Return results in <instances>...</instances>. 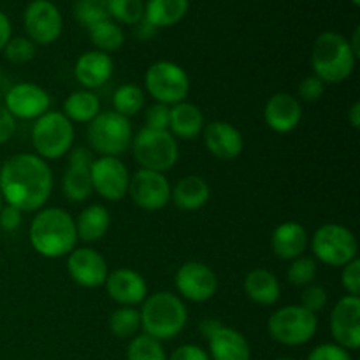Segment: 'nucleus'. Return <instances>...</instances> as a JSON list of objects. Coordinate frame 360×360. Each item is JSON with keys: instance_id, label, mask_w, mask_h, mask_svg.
<instances>
[{"instance_id": "nucleus-33", "label": "nucleus", "mask_w": 360, "mask_h": 360, "mask_svg": "<svg viewBox=\"0 0 360 360\" xmlns=\"http://www.w3.org/2000/svg\"><path fill=\"white\" fill-rule=\"evenodd\" d=\"M141 329L139 309L130 306H120L109 316V330L120 340H132Z\"/></svg>"}, {"instance_id": "nucleus-55", "label": "nucleus", "mask_w": 360, "mask_h": 360, "mask_svg": "<svg viewBox=\"0 0 360 360\" xmlns=\"http://www.w3.org/2000/svg\"><path fill=\"white\" fill-rule=\"evenodd\" d=\"M352 4H354V6H359L360 0H352Z\"/></svg>"}, {"instance_id": "nucleus-19", "label": "nucleus", "mask_w": 360, "mask_h": 360, "mask_svg": "<svg viewBox=\"0 0 360 360\" xmlns=\"http://www.w3.org/2000/svg\"><path fill=\"white\" fill-rule=\"evenodd\" d=\"M104 285L109 297L120 306L136 308L148 297V283L143 274L127 267L111 271Z\"/></svg>"}, {"instance_id": "nucleus-3", "label": "nucleus", "mask_w": 360, "mask_h": 360, "mask_svg": "<svg viewBox=\"0 0 360 360\" xmlns=\"http://www.w3.org/2000/svg\"><path fill=\"white\" fill-rule=\"evenodd\" d=\"M355 63L357 58L345 35L338 32H322L313 42V76L326 84H340L347 81L354 74Z\"/></svg>"}, {"instance_id": "nucleus-34", "label": "nucleus", "mask_w": 360, "mask_h": 360, "mask_svg": "<svg viewBox=\"0 0 360 360\" xmlns=\"http://www.w3.org/2000/svg\"><path fill=\"white\" fill-rule=\"evenodd\" d=\"M127 360H167V354L162 341L148 334H139L130 340L127 348Z\"/></svg>"}, {"instance_id": "nucleus-49", "label": "nucleus", "mask_w": 360, "mask_h": 360, "mask_svg": "<svg viewBox=\"0 0 360 360\" xmlns=\"http://www.w3.org/2000/svg\"><path fill=\"white\" fill-rule=\"evenodd\" d=\"M134 27H136V35L141 39V41H148V39H151L155 34H157V28H155L150 21L144 20V18L139 21V23L134 25Z\"/></svg>"}, {"instance_id": "nucleus-35", "label": "nucleus", "mask_w": 360, "mask_h": 360, "mask_svg": "<svg viewBox=\"0 0 360 360\" xmlns=\"http://www.w3.org/2000/svg\"><path fill=\"white\" fill-rule=\"evenodd\" d=\"M74 16L84 27L109 20V0H76Z\"/></svg>"}, {"instance_id": "nucleus-36", "label": "nucleus", "mask_w": 360, "mask_h": 360, "mask_svg": "<svg viewBox=\"0 0 360 360\" xmlns=\"http://www.w3.org/2000/svg\"><path fill=\"white\" fill-rule=\"evenodd\" d=\"M319 264L313 257L301 255L297 259H294L288 266L287 271V280L288 283H292L294 287H308V285L315 283L316 273H319Z\"/></svg>"}, {"instance_id": "nucleus-52", "label": "nucleus", "mask_w": 360, "mask_h": 360, "mask_svg": "<svg viewBox=\"0 0 360 360\" xmlns=\"http://www.w3.org/2000/svg\"><path fill=\"white\" fill-rule=\"evenodd\" d=\"M348 44H350V48H352V51H354L355 58H359V56H360V28L359 27L354 30L352 41H348Z\"/></svg>"}, {"instance_id": "nucleus-4", "label": "nucleus", "mask_w": 360, "mask_h": 360, "mask_svg": "<svg viewBox=\"0 0 360 360\" xmlns=\"http://www.w3.org/2000/svg\"><path fill=\"white\" fill-rule=\"evenodd\" d=\"M139 315L144 334L158 341H167L178 336L188 320L185 302L171 292H155L148 295Z\"/></svg>"}, {"instance_id": "nucleus-43", "label": "nucleus", "mask_w": 360, "mask_h": 360, "mask_svg": "<svg viewBox=\"0 0 360 360\" xmlns=\"http://www.w3.org/2000/svg\"><path fill=\"white\" fill-rule=\"evenodd\" d=\"M306 360H352V355L350 352L341 348L340 345L323 343L313 348Z\"/></svg>"}, {"instance_id": "nucleus-50", "label": "nucleus", "mask_w": 360, "mask_h": 360, "mask_svg": "<svg viewBox=\"0 0 360 360\" xmlns=\"http://www.w3.org/2000/svg\"><path fill=\"white\" fill-rule=\"evenodd\" d=\"M221 326H224V323H221L218 319H206L200 322L199 329H200V334H202L204 340H207V338L213 336V334L217 333Z\"/></svg>"}, {"instance_id": "nucleus-16", "label": "nucleus", "mask_w": 360, "mask_h": 360, "mask_svg": "<svg viewBox=\"0 0 360 360\" xmlns=\"http://www.w3.org/2000/svg\"><path fill=\"white\" fill-rule=\"evenodd\" d=\"M4 105L14 120H37L49 111L51 97L39 84L18 83L9 88Z\"/></svg>"}, {"instance_id": "nucleus-54", "label": "nucleus", "mask_w": 360, "mask_h": 360, "mask_svg": "<svg viewBox=\"0 0 360 360\" xmlns=\"http://www.w3.org/2000/svg\"><path fill=\"white\" fill-rule=\"evenodd\" d=\"M274 360H294V359H290V357H280V359H274Z\"/></svg>"}, {"instance_id": "nucleus-40", "label": "nucleus", "mask_w": 360, "mask_h": 360, "mask_svg": "<svg viewBox=\"0 0 360 360\" xmlns=\"http://www.w3.org/2000/svg\"><path fill=\"white\" fill-rule=\"evenodd\" d=\"M169 122H171V105L155 102V104L150 105V108L146 109V112H144L146 129L169 130Z\"/></svg>"}, {"instance_id": "nucleus-45", "label": "nucleus", "mask_w": 360, "mask_h": 360, "mask_svg": "<svg viewBox=\"0 0 360 360\" xmlns=\"http://www.w3.org/2000/svg\"><path fill=\"white\" fill-rule=\"evenodd\" d=\"M21 218H23V213H21L20 210L6 204V206L0 210V227L6 232L16 231L21 225Z\"/></svg>"}, {"instance_id": "nucleus-32", "label": "nucleus", "mask_w": 360, "mask_h": 360, "mask_svg": "<svg viewBox=\"0 0 360 360\" xmlns=\"http://www.w3.org/2000/svg\"><path fill=\"white\" fill-rule=\"evenodd\" d=\"M144 104H146V94L137 84H122L115 91V95H112V108H115V111L129 120L132 116L139 115L144 109Z\"/></svg>"}, {"instance_id": "nucleus-29", "label": "nucleus", "mask_w": 360, "mask_h": 360, "mask_svg": "<svg viewBox=\"0 0 360 360\" xmlns=\"http://www.w3.org/2000/svg\"><path fill=\"white\" fill-rule=\"evenodd\" d=\"M62 112L70 123H90L101 112V101L91 90H76L65 98Z\"/></svg>"}, {"instance_id": "nucleus-44", "label": "nucleus", "mask_w": 360, "mask_h": 360, "mask_svg": "<svg viewBox=\"0 0 360 360\" xmlns=\"http://www.w3.org/2000/svg\"><path fill=\"white\" fill-rule=\"evenodd\" d=\"M167 360H211L207 352L197 345H181L176 348Z\"/></svg>"}, {"instance_id": "nucleus-27", "label": "nucleus", "mask_w": 360, "mask_h": 360, "mask_svg": "<svg viewBox=\"0 0 360 360\" xmlns=\"http://www.w3.org/2000/svg\"><path fill=\"white\" fill-rule=\"evenodd\" d=\"M74 224H76L77 241L95 243L104 238L105 232L109 231L111 217L102 204H91L81 211Z\"/></svg>"}, {"instance_id": "nucleus-24", "label": "nucleus", "mask_w": 360, "mask_h": 360, "mask_svg": "<svg viewBox=\"0 0 360 360\" xmlns=\"http://www.w3.org/2000/svg\"><path fill=\"white\" fill-rule=\"evenodd\" d=\"M211 188L206 179L190 174L171 186V200L181 211H197L210 202Z\"/></svg>"}, {"instance_id": "nucleus-46", "label": "nucleus", "mask_w": 360, "mask_h": 360, "mask_svg": "<svg viewBox=\"0 0 360 360\" xmlns=\"http://www.w3.org/2000/svg\"><path fill=\"white\" fill-rule=\"evenodd\" d=\"M16 132V120L11 116L6 105L0 104V144H6Z\"/></svg>"}, {"instance_id": "nucleus-30", "label": "nucleus", "mask_w": 360, "mask_h": 360, "mask_svg": "<svg viewBox=\"0 0 360 360\" xmlns=\"http://www.w3.org/2000/svg\"><path fill=\"white\" fill-rule=\"evenodd\" d=\"M88 35H90L91 44L97 48V51L108 53V55L112 51H118L125 42V34H123L122 27L111 18L88 27Z\"/></svg>"}, {"instance_id": "nucleus-26", "label": "nucleus", "mask_w": 360, "mask_h": 360, "mask_svg": "<svg viewBox=\"0 0 360 360\" xmlns=\"http://www.w3.org/2000/svg\"><path fill=\"white\" fill-rule=\"evenodd\" d=\"M246 297L259 306H273L280 301L281 287L276 274L267 269L250 271L243 281Z\"/></svg>"}, {"instance_id": "nucleus-1", "label": "nucleus", "mask_w": 360, "mask_h": 360, "mask_svg": "<svg viewBox=\"0 0 360 360\" xmlns=\"http://www.w3.org/2000/svg\"><path fill=\"white\" fill-rule=\"evenodd\" d=\"M51 190V167L37 155H13L0 167V193L4 202L21 213L42 210L49 200Z\"/></svg>"}, {"instance_id": "nucleus-17", "label": "nucleus", "mask_w": 360, "mask_h": 360, "mask_svg": "<svg viewBox=\"0 0 360 360\" xmlns=\"http://www.w3.org/2000/svg\"><path fill=\"white\" fill-rule=\"evenodd\" d=\"M67 273L83 288L102 287L108 280V262L94 248H74L67 255Z\"/></svg>"}, {"instance_id": "nucleus-28", "label": "nucleus", "mask_w": 360, "mask_h": 360, "mask_svg": "<svg viewBox=\"0 0 360 360\" xmlns=\"http://www.w3.org/2000/svg\"><path fill=\"white\" fill-rule=\"evenodd\" d=\"M188 0H148L144 4V20L155 28L172 27L185 18Z\"/></svg>"}, {"instance_id": "nucleus-8", "label": "nucleus", "mask_w": 360, "mask_h": 360, "mask_svg": "<svg viewBox=\"0 0 360 360\" xmlns=\"http://www.w3.org/2000/svg\"><path fill=\"white\" fill-rule=\"evenodd\" d=\"M74 143V125L60 111H48L32 127V144L42 160H58Z\"/></svg>"}, {"instance_id": "nucleus-7", "label": "nucleus", "mask_w": 360, "mask_h": 360, "mask_svg": "<svg viewBox=\"0 0 360 360\" xmlns=\"http://www.w3.org/2000/svg\"><path fill=\"white\" fill-rule=\"evenodd\" d=\"M319 319L301 304L285 306L276 309L267 320V333L271 340L283 347H301L315 338Z\"/></svg>"}, {"instance_id": "nucleus-56", "label": "nucleus", "mask_w": 360, "mask_h": 360, "mask_svg": "<svg viewBox=\"0 0 360 360\" xmlns=\"http://www.w3.org/2000/svg\"><path fill=\"white\" fill-rule=\"evenodd\" d=\"M0 84H2V70H0Z\"/></svg>"}, {"instance_id": "nucleus-10", "label": "nucleus", "mask_w": 360, "mask_h": 360, "mask_svg": "<svg viewBox=\"0 0 360 360\" xmlns=\"http://www.w3.org/2000/svg\"><path fill=\"white\" fill-rule=\"evenodd\" d=\"M311 252L319 262L343 267L357 259L359 243L354 232L340 224H323L311 238Z\"/></svg>"}, {"instance_id": "nucleus-18", "label": "nucleus", "mask_w": 360, "mask_h": 360, "mask_svg": "<svg viewBox=\"0 0 360 360\" xmlns=\"http://www.w3.org/2000/svg\"><path fill=\"white\" fill-rule=\"evenodd\" d=\"M202 139L206 150L218 160H234L245 150L243 134L232 123L221 120L204 125Z\"/></svg>"}, {"instance_id": "nucleus-42", "label": "nucleus", "mask_w": 360, "mask_h": 360, "mask_svg": "<svg viewBox=\"0 0 360 360\" xmlns=\"http://www.w3.org/2000/svg\"><path fill=\"white\" fill-rule=\"evenodd\" d=\"M326 94V83L316 76H308L299 83L297 95L304 102H316Z\"/></svg>"}, {"instance_id": "nucleus-12", "label": "nucleus", "mask_w": 360, "mask_h": 360, "mask_svg": "<svg viewBox=\"0 0 360 360\" xmlns=\"http://www.w3.org/2000/svg\"><path fill=\"white\" fill-rule=\"evenodd\" d=\"M127 195L141 210L160 211L171 202V183L162 172L139 169L130 176Z\"/></svg>"}, {"instance_id": "nucleus-6", "label": "nucleus", "mask_w": 360, "mask_h": 360, "mask_svg": "<svg viewBox=\"0 0 360 360\" xmlns=\"http://www.w3.org/2000/svg\"><path fill=\"white\" fill-rule=\"evenodd\" d=\"M134 158L141 169L165 174L176 165L179 158L178 141L169 130L141 129L132 139Z\"/></svg>"}, {"instance_id": "nucleus-14", "label": "nucleus", "mask_w": 360, "mask_h": 360, "mask_svg": "<svg viewBox=\"0 0 360 360\" xmlns=\"http://www.w3.org/2000/svg\"><path fill=\"white\" fill-rule=\"evenodd\" d=\"M176 290L192 302H206L218 292V276L207 264L190 260L178 269L174 276Z\"/></svg>"}, {"instance_id": "nucleus-21", "label": "nucleus", "mask_w": 360, "mask_h": 360, "mask_svg": "<svg viewBox=\"0 0 360 360\" xmlns=\"http://www.w3.org/2000/svg\"><path fill=\"white\" fill-rule=\"evenodd\" d=\"M112 72H115L112 58L108 53L97 51V49L83 53L74 65V77L84 90L101 88L102 84L111 79Z\"/></svg>"}, {"instance_id": "nucleus-37", "label": "nucleus", "mask_w": 360, "mask_h": 360, "mask_svg": "<svg viewBox=\"0 0 360 360\" xmlns=\"http://www.w3.org/2000/svg\"><path fill=\"white\" fill-rule=\"evenodd\" d=\"M109 18L116 23L137 25L144 18L143 0H109Z\"/></svg>"}, {"instance_id": "nucleus-41", "label": "nucleus", "mask_w": 360, "mask_h": 360, "mask_svg": "<svg viewBox=\"0 0 360 360\" xmlns=\"http://www.w3.org/2000/svg\"><path fill=\"white\" fill-rule=\"evenodd\" d=\"M341 287L347 290V295L360 297V260L355 259L343 266L341 271Z\"/></svg>"}, {"instance_id": "nucleus-9", "label": "nucleus", "mask_w": 360, "mask_h": 360, "mask_svg": "<svg viewBox=\"0 0 360 360\" xmlns=\"http://www.w3.org/2000/svg\"><path fill=\"white\" fill-rule=\"evenodd\" d=\"M144 88L158 104L174 105L188 97L190 77L178 63L160 60L148 67L144 74Z\"/></svg>"}, {"instance_id": "nucleus-5", "label": "nucleus", "mask_w": 360, "mask_h": 360, "mask_svg": "<svg viewBox=\"0 0 360 360\" xmlns=\"http://www.w3.org/2000/svg\"><path fill=\"white\" fill-rule=\"evenodd\" d=\"M90 148L101 157H120L132 146L134 130L130 120L116 111L98 112L86 129Z\"/></svg>"}, {"instance_id": "nucleus-39", "label": "nucleus", "mask_w": 360, "mask_h": 360, "mask_svg": "<svg viewBox=\"0 0 360 360\" xmlns=\"http://www.w3.org/2000/svg\"><path fill=\"white\" fill-rule=\"evenodd\" d=\"M327 301H329V295H327V290L322 285H308L301 294V306L308 311L315 313V315L327 308Z\"/></svg>"}, {"instance_id": "nucleus-15", "label": "nucleus", "mask_w": 360, "mask_h": 360, "mask_svg": "<svg viewBox=\"0 0 360 360\" xmlns=\"http://www.w3.org/2000/svg\"><path fill=\"white\" fill-rule=\"evenodd\" d=\"M330 333L334 343L345 350L360 348V297L345 295L330 313Z\"/></svg>"}, {"instance_id": "nucleus-51", "label": "nucleus", "mask_w": 360, "mask_h": 360, "mask_svg": "<svg viewBox=\"0 0 360 360\" xmlns=\"http://www.w3.org/2000/svg\"><path fill=\"white\" fill-rule=\"evenodd\" d=\"M348 123L352 125V129L357 130L360 127V102H354L352 108L348 109Z\"/></svg>"}, {"instance_id": "nucleus-11", "label": "nucleus", "mask_w": 360, "mask_h": 360, "mask_svg": "<svg viewBox=\"0 0 360 360\" xmlns=\"http://www.w3.org/2000/svg\"><path fill=\"white\" fill-rule=\"evenodd\" d=\"M28 39L37 44H53L62 35V13L51 0H32L23 13Z\"/></svg>"}, {"instance_id": "nucleus-48", "label": "nucleus", "mask_w": 360, "mask_h": 360, "mask_svg": "<svg viewBox=\"0 0 360 360\" xmlns=\"http://www.w3.org/2000/svg\"><path fill=\"white\" fill-rule=\"evenodd\" d=\"M13 37V27H11L9 18L6 16V13L0 11V51L4 49V46L9 42V39Z\"/></svg>"}, {"instance_id": "nucleus-13", "label": "nucleus", "mask_w": 360, "mask_h": 360, "mask_svg": "<svg viewBox=\"0 0 360 360\" xmlns=\"http://www.w3.org/2000/svg\"><path fill=\"white\" fill-rule=\"evenodd\" d=\"M90 176L94 192L109 202H118L129 193V169L118 157L95 158Z\"/></svg>"}, {"instance_id": "nucleus-31", "label": "nucleus", "mask_w": 360, "mask_h": 360, "mask_svg": "<svg viewBox=\"0 0 360 360\" xmlns=\"http://www.w3.org/2000/svg\"><path fill=\"white\" fill-rule=\"evenodd\" d=\"M63 193L70 202H84L94 193L90 167L69 165L62 181Z\"/></svg>"}, {"instance_id": "nucleus-2", "label": "nucleus", "mask_w": 360, "mask_h": 360, "mask_svg": "<svg viewBox=\"0 0 360 360\" xmlns=\"http://www.w3.org/2000/svg\"><path fill=\"white\" fill-rule=\"evenodd\" d=\"M28 236L32 248L46 259H62L77 245L74 218L62 207H44L37 211Z\"/></svg>"}, {"instance_id": "nucleus-47", "label": "nucleus", "mask_w": 360, "mask_h": 360, "mask_svg": "<svg viewBox=\"0 0 360 360\" xmlns=\"http://www.w3.org/2000/svg\"><path fill=\"white\" fill-rule=\"evenodd\" d=\"M94 153H91L90 148L84 146H76L70 150L69 155V165H79V167H91L94 164Z\"/></svg>"}, {"instance_id": "nucleus-53", "label": "nucleus", "mask_w": 360, "mask_h": 360, "mask_svg": "<svg viewBox=\"0 0 360 360\" xmlns=\"http://www.w3.org/2000/svg\"><path fill=\"white\" fill-rule=\"evenodd\" d=\"M4 207V199H2V193H0V210Z\"/></svg>"}, {"instance_id": "nucleus-38", "label": "nucleus", "mask_w": 360, "mask_h": 360, "mask_svg": "<svg viewBox=\"0 0 360 360\" xmlns=\"http://www.w3.org/2000/svg\"><path fill=\"white\" fill-rule=\"evenodd\" d=\"M2 51L11 63L21 65V63H28L30 60H34L37 46L28 37H11Z\"/></svg>"}, {"instance_id": "nucleus-20", "label": "nucleus", "mask_w": 360, "mask_h": 360, "mask_svg": "<svg viewBox=\"0 0 360 360\" xmlns=\"http://www.w3.org/2000/svg\"><path fill=\"white\" fill-rule=\"evenodd\" d=\"M266 125L276 134L294 132L302 120L301 101L287 91L274 94L264 108Z\"/></svg>"}, {"instance_id": "nucleus-23", "label": "nucleus", "mask_w": 360, "mask_h": 360, "mask_svg": "<svg viewBox=\"0 0 360 360\" xmlns=\"http://www.w3.org/2000/svg\"><path fill=\"white\" fill-rule=\"evenodd\" d=\"M210 359L213 360H252L248 340L239 330L221 326L213 336L207 338Z\"/></svg>"}, {"instance_id": "nucleus-22", "label": "nucleus", "mask_w": 360, "mask_h": 360, "mask_svg": "<svg viewBox=\"0 0 360 360\" xmlns=\"http://www.w3.org/2000/svg\"><path fill=\"white\" fill-rule=\"evenodd\" d=\"M308 232L299 221H283L271 236V250L281 260H294L308 248Z\"/></svg>"}, {"instance_id": "nucleus-25", "label": "nucleus", "mask_w": 360, "mask_h": 360, "mask_svg": "<svg viewBox=\"0 0 360 360\" xmlns=\"http://www.w3.org/2000/svg\"><path fill=\"white\" fill-rule=\"evenodd\" d=\"M204 112L199 105L192 102H179L171 105V122H169V132L178 139H195L204 130Z\"/></svg>"}]
</instances>
